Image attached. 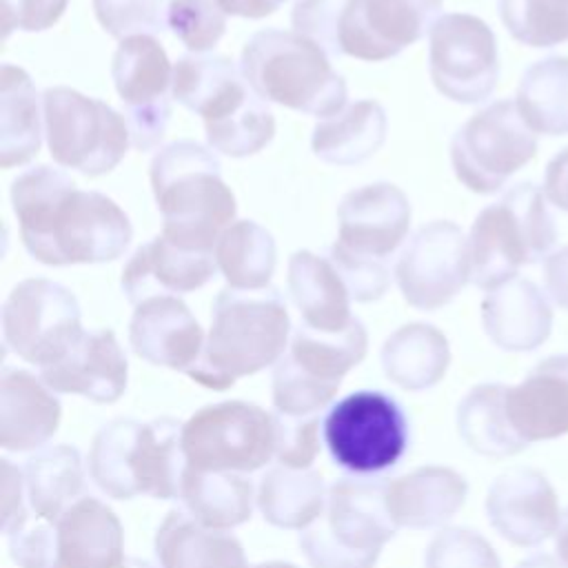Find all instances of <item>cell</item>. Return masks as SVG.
Returning <instances> with one entry per match:
<instances>
[{
  "mask_svg": "<svg viewBox=\"0 0 568 568\" xmlns=\"http://www.w3.org/2000/svg\"><path fill=\"white\" fill-rule=\"evenodd\" d=\"M217 2L231 16L257 20V18H266V16L275 13L277 7L286 0H217Z\"/></svg>",
  "mask_w": 568,
  "mask_h": 568,
  "instance_id": "cell-51",
  "label": "cell"
},
{
  "mask_svg": "<svg viewBox=\"0 0 568 568\" xmlns=\"http://www.w3.org/2000/svg\"><path fill=\"white\" fill-rule=\"evenodd\" d=\"M395 532L386 481L342 477L328 486L326 506L300 535V548L313 568H373Z\"/></svg>",
  "mask_w": 568,
  "mask_h": 568,
  "instance_id": "cell-8",
  "label": "cell"
},
{
  "mask_svg": "<svg viewBox=\"0 0 568 568\" xmlns=\"http://www.w3.org/2000/svg\"><path fill=\"white\" fill-rule=\"evenodd\" d=\"M204 333L189 306L175 295H153L135 304L129 342L153 366L189 373L202 355Z\"/></svg>",
  "mask_w": 568,
  "mask_h": 568,
  "instance_id": "cell-21",
  "label": "cell"
},
{
  "mask_svg": "<svg viewBox=\"0 0 568 568\" xmlns=\"http://www.w3.org/2000/svg\"><path fill=\"white\" fill-rule=\"evenodd\" d=\"M217 271L213 253L186 251L164 235L142 244L122 268L120 286L135 306L153 295L191 293L202 288Z\"/></svg>",
  "mask_w": 568,
  "mask_h": 568,
  "instance_id": "cell-24",
  "label": "cell"
},
{
  "mask_svg": "<svg viewBox=\"0 0 568 568\" xmlns=\"http://www.w3.org/2000/svg\"><path fill=\"white\" fill-rule=\"evenodd\" d=\"M537 153V138L515 100H495L473 113L453 135L450 164L473 193H497Z\"/></svg>",
  "mask_w": 568,
  "mask_h": 568,
  "instance_id": "cell-13",
  "label": "cell"
},
{
  "mask_svg": "<svg viewBox=\"0 0 568 568\" xmlns=\"http://www.w3.org/2000/svg\"><path fill=\"white\" fill-rule=\"evenodd\" d=\"M153 548L160 568H248L235 535L200 524L184 508L166 513Z\"/></svg>",
  "mask_w": 568,
  "mask_h": 568,
  "instance_id": "cell-30",
  "label": "cell"
},
{
  "mask_svg": "<svg viewBox=\"0 0 568 568\" xmlns=\"http://www.w3.org/2000/svg\"><path fill=\"white\" fill-rule=\"evenodd\" d=\"M506 384L473 386L457 406V433L462 442L486 457H510L528 448L513 430L506 415Z\"/></svg>",
  "mask_w": 568,
  "mask_h": 568,
  "instance_id": "cell-37",
  "label": "cell"
},
{
  "mask_svg": "<svg viewBox=\"0 0 568 568\" xmlns=\"http://www.w3.org/2000/svg\"><path fill=\"white\" fill-rule=\"evenodd\" d=\"M366 346L368 335L357 317L342 333H320L304 324L295 328L271 377L275 413L320 415L333 402L346 373L364 359Z\"/></svg>",
  "mask_w": 568,
  "mask_h": 568,
  "instance_id": "cell-9",
  "label": "cell"
},
{
  "mask_svg": "<svg viewBox=\"0 0 568 568\" xmlns=\"http://www.w3.org/2000/svg\"><path fill=\"white\" fill-rule=\"evenodd\" d=\"M93 11L102 29L120 40L169 27V0H93Z\"/></svg>",
  "mask_w": 568,
  "mask_h": 568,
  "instance_id": "cell-43",
  "label": "cell"
},
{
  "mask_svg": "<svg viewBox=\"0 0 568 568\" xmlns=\"http://www.w3.org/2000/svg\"><path fill=\"white\" fill-rule=\"evenodd\" d=\"M395 280L410 306H446L470 282V248L462 226L435 220L417 229L395 262Z\"/></svg>",
  "mask_w": 568,
  "mask_h": 568,
  "instance_id": "cell-18",
  "label": "cell"
},
{
  "mask_svg": "<svg viewBox=\"0 0 568 568\" xmlns=\"http://www.w3.org/2000/svg\"><path fill=\"white\" fill-rule=\"evenodd\" d=\"M331 459L355 477H375L406 455L410 426L395 397L377 388L344 395L322 419Z\"/></svg>",
  "mask_w": 568,
  "mask_h": 568,
  "instance_id": "cell-10",
  "label": "cell"
},
{
  "mask_svg": "<svg viewBox=\"0 0 568 568\" xmlns=\"http://www.w3.org/2000/svg\"><path fill=\"white\" fill-rule=\"evenodd\" d=\"M379 359L395 386L417 393L442 382L450 364V346L437 326L410 322L386 337Z\"/></svg>",
  "mask_w": 568,
  "mask_h": 568,
  "instance_id": "cell-31",
  "label": "cell"
},
{
  "mask_svg": "<svg viewBox=\"0 0 568 568\" xmlns=\"http://www.w3.org/2000/svg\"><path fill=\"white\" fill-rule=\"evenodd\" d=\"M517 568H566V566L559 561V557H552L548 552H537L519 561Z\"/></svg>",
  "mask_w": 568,
  "mask_h": 568,
  "instance_id": "cell-53",
  "label": "cell"
},
{
  "mask_svg": "<svg viewBox=\"0 0 568 568\" xmlns=\"http://www.w3.org/2000/svg\"><path fill=\"white\" fill-rule=\"evenodd\" d=\"M42 142L40 102L29 73L16 64H2L0 89V164L2 169L27 164Z\"/></svg>",
  "mask_w": 568,
  "mask_h": 568,
  "instance_id": "cell-36",
  "label": "cell"
},
{
  "mask_svg": "<svg viewBox=\"0 0 568 568\" xmlns=\"http://www.w3.org/2000/svg\"><path fill=\"white\" fill-rule=\"evenodd\" d=\"M126 568H153V566L149 561H144V559H129Z\"/></svg>",
  "mask_w": 568,
  "mask_h": 568,
  "instance_id": "cell-55",
  "label": "cell"
},
{
  "mask_svg": "<svg viewBox=\"0 0 568 568\" xmlns=\"http://www.w3.org/2000/svg\"><path fill=\"white\" fill-rule=\"evenodd\" d=\"M82 333L75 295L53 280H22L2 304L4 348L40 371L62 359Z\"/></svg>",
  "mask_w": 568,
  "mask_h": 568,
  "instance_id": "cell-14",
  "label": "cell"
},
{
  "mask_svg": "<svg viewBox=\"0 0 568 568\" xmlns=\"http://www.w3.org/2000/svg\"><path fill=\"white\" fill-rule=\"evenodd\" d=\"M544 284L550 300L568 311V244L544 260Z\"/></svg>",
  "mask_w": 568,
  "mask_h": 568,
  "instance_id": "cell-49",
  "label": "cell"
},
{
  "mask_svg": "<svg viewBox=\"0 0 568 568\" xmlns=\"http://www.w3.org/2000/svg\"><path fill=\"white\" fill-rule=\"evenodd\" d=\"M251 568H297V566L288 564V561H264V564H257V566H251Z\"/></svg>",
  "mask_w": 568,
  "mask_h": 568,
  "instance_id": "cell-54",
  "label": "cell"
},
{
  "mask_svg": "<svg viewBox=\"0 0 568 568\" xmlns=\"http://www.w3.org/2000/svg\"><path fill=\"white\" fill-rule=\"evenodd\" d=\"M240 71L264 102L317 118H331L346 104V82L328 53L297 31L253 33L242 49Z\"/></svg>",
  "mask_w": 568,
  "mask_h": 568,
  "instance_id": "cell-6",
  "label": "cell"
},
{
  "mask_svg": "<svg viewBox=\"0 0 568 568\" xmlns=\"http://www.w3.org/2000/svg\"><path fill=\"white\" fill-rule=\"evenodd\" d=\"M11 204L27 253L47 266L113 262L133 237L129 215L111 197L78 189L47 164L13 180Z\"/></svg>",
  "mask_w": 568,
  "mask_h": 568,
  "instance_id": "cell-1",
  "label": "cell"
},
{
  "mask_svg": "<svg viewBox=\"0 0 568 568\" xmlns=\"http://www.w3.org/2000/svg\"><path fill=\"white\" fill-rule=\"evenodd\" d=\"M424 568H501L490 541L473 528H442L426 546Z\"/></svg>",
  "mask_w": 568,
  "mask_h": 568,
  "instance_id": "cell-41",
  "label": "cell"
},
{
  "mask_svg": "<svg viewBox=\"0 0 568 568\" xmlns=\"http://www.w3.org/2000/svg\"><path fill=\"white\" fill-rule=\"evenodd\" d=\"M506 31L532 49L568 42V0H497Z\"/></svg>",
  "mask_w": 568,
  "mask_h": 568,
  "instance_id": "cell-40",
  "label": "cell"
},
{
  "mask_svg": "<svg viewBox=\"0 0 568 568\" xmlns=\"http://www.w3.org/2000/svg\"><path fill=\"white\" fill-rule=\"evenodd\" d=\"M486 517L508 544L535 548L557 532L561 513L546 475L528 466H515L490 484Z\"/></svg>",
  "mask_w": 568,
  "mask_h": 568,
  "instance_id": "cell-20",
  "label": "cell"
},
{
  "mask_svg": "<svg viewBox=\"0 0 568 568\" xmlns=\"http://www.w3.org/2000/svg\"><path fill=\"white\" fill-rule=\"evenodd\" d=\"M69 0H2L4 36L13 29L44 31L64 13Z\"/></svg>",
  "mask_w": 568,
  "mask_h": 568,
  "instance_id": "cell-47",
  "label": "cell"
},
{
  "mask_svg": "<svg viewBox=\"0 0 568 568\" xmlns=\"http://www.w3.org/2000/svg\"><path fill=\"white\" fill-rule=\"evenodd\" d=\"M169 29L193 53L213 49L226 31V11L217 0H169Z\"/></svg>",
  "mask_w": 568,
  "mask_h": 568,
  "instance_id": "cell-42",
  "label": "cell"
},
{
  "mask_svg": "<svg viewBox=\"0 0 568 568\" xmlns=\"http://www.w3.org/2000/svg\"><path fill=\"white\" fill-rule=\"evenodd\" d=\"M42 120L51 158L91 178L113 171L131 144L129 124L115 109L69 87L42 93Z\"/></svg>",
  "mask_w": 568,
  "mask_h": 568,
  "instance_id": "cell-11",
  "label": "cell"
},
{
  "mask_svg": "<svg viewBox=\"0 0 568 568\" xmlns=\"http://www.w3.org/2000/svg\"><path fill=\"white\" fill-rule=\"evenodd\" d=\"M22 475L31 515L47 521H58L84 490V464L71 444L38 448L27 457Z\"/></svg>",
  "mask_w": 568,
  "mask_h": 568,
  "instance_id": "cell-32",
  "label": "cell"
},
{
  "mask_svg": "<svg viewBox=\"0 0 568 568\" xmlns=\"http://www.w3.org/2000/svg\"><path fill=\"white\" fill-rule=\"evenodd\" d=\"M555 550H557L559 561L568 568V508L561 513L559 528L555 532Z\"/></svg>",
  "mask_w": 568,
  "mask_h": 568,
  "instance_id": "cell-52",
  "label": "cell"
},
{
  "mask_svg": "<svg viewBox=\"0 0 568 568\" xmlns=\"http://www.w3.org/2000/svg\"><path fill=\"white\" fill-rule=\"evenodd\" d=\"M180 433L182 424L171 417L111 419L93 435L89 477L113 499H178L186 468Z\"/></svg>",
  "mask_w": 568,
  "mask_h": 568,
  "instance_id": "cell-5",
  "label": "cell"
},
{
  "mask_svg": "<svg viewBox=\"0 0 568 568\" xmlns=\"http://www.w3.org/2000/svg\"><path fill=\"white\" fill-rule=\"evenodd\" d=\"M515 102L532 133L568 135V55L532 62L521 73Z\"/></svg>",
  "mask_w": 568,
  "mask_h": 568,
  "instance_id": "cell-39",
  "label": "cell"
},
{
  "mask_svg": "<svg viewBox=\"0 0 568 568\" xmlns=\"http://www.w3.org/2000/svg\"><path fill=\"white\" fill-rule=\"evenodd\" d=\"M555 242L557 226L544 189L517 182L481 209L470 226V282L488 293L517 277L521 266L544 264Z\"/></svg>",
  "mask_w": 568,
  "mask_h": 568,
  "instance_id": "cell-7",
  "label": "cell"
},
{
  "mask_svg": "<svg viewBox=\"0 0 568 568\" xmlns=\"http://www.w3.org/2000/svg\"><path fill=\"white\" fill-rule=\"evenodd\" d=\"M0 466H2V532L9 535L29 519L31 510L24 508V499H22L27 497L22 468L13 466L11 459L7 457L0 459Z\"/></svg>",
  "mask_w": 568,
  "mask_h": 568,
  "instance_id": "cell-48",
  "label": "cell"
},
{
  "mask_svg": "<svg viewBox=\"0 0 568 568\" xmlns=\"http://www.w3.org/2000/svg\"><path fill=\"white\" fill-rule=\"evenodd\" d=\"M506 415L528 446L568 433V355L541 359L517 384L506 388Z\"/></svg>",
  "mask_w": 568,
  "mask_h": 568,
  "instance_id": "cell-23",
  "label": "cell"
},
{
  "mask_svg": "<svg viewBox=\"0 0 568 568\" xmlns=\"http://www.w3.org/2000/svg\"><path fill=\"white\" fill-rule=\"evenodd\" d=\"M149 175L162 235L180 248L213 253L237 211L213 151L191 140L171 142L153 155Z\"/></svg>",
  "mask_w": 568,
  "mask_h": 568,
  "instance_id": "cell-3",
  "label": "cell"
},
{
  "mask_svg": "<svg viewBox=\"0 0 568 568\" xmlns=\"http://www.w3.org/2000/svg\"><path fill=\"white\" fill-rule=\"evenodd\" d=\"M328 260L335 264L355 302H375L386 293L390 284L388 262L355 257L337 246L328 248Z\"/></svg>",
  "mask_w": 568,
  "mask_h": 568,
  "instance_id": "cell-45",
  "label": "cell"
},
{
  "mask_svg": "<svg viewBox=\"0 0 568 568\" xmlns=\"http://www.w3.org/2000/svg\"><path fill=\"white\" fill-rule=\"evenodd\" d=\"M324 479L313 468L273 466L260 477L255 504L264 521L284 530H306L326 506Z\"/></svg>",
  "mask_w": 568,
  "mask_h": 568,
  "instance_id": "cell-35",
  "label": "cell"
},
{
  "mask_svg": "<svg viewBox=\"0 0 568 568\" xmlns=\"http://www.w3.org/2000/svg\"><path fill=\"white\" fill-rule=\"evenodd\" d=\"M173 98L202 115L213 151L246 158L275 135V118L226 55H182L173 67Z\"/></svg>",
  "mask_w": 568,
  "mask_h": 568,
  "instance_id": "cell-4",
  "label": "cell"
},
{
  "mask_svg": "<svg viewBox=\"0 0 568 568\" xmlns=\"http://www.w3.org/2000/svg\"><path fill=\"white\" fill-rule=\"evenodd\" d=\"M410 226V202L390 182H375L348 191L337 206V240L333 246L375 262L388 257L404 242Z\"/></svg>",
  "mask_w": 568,
  "mask_h": 568,
  "instance_id": "cell-19",
  "label": "cell"
},
{
  "mask_svg": "<svg viewBox=\"0 0 568 568\" xmlns=\"http://www.w3.org/2000/svg\"><path fill=\"white\" fill-rule=\"evenodd\" d=\"M255 490L244 473L197 470L186 466L180 481L182 508L200 524L217 530L235 528L251 519Z\"/></svg>",
  "mask_w": 568,
  "mask_h": 568,
  "instance_id": "cell-33",
  "label": "cell"
},
{
  "mask_svg": "<svg viewBox=\"0 0 568 568\" xmlns=\"http://www.w3.org/2000/svg\"><path fill=\"white\" fill-rule=\"evenodd\" d=\"M180 442L191 468L248 475L275 457V415L242 399L209 404L182 424Z\"/></svg>",
  "mask_w": 568,
  "mask_h": 568,
  "instance_id": "cell-12",
  "label": "cell"
},
{
  "mask_svg": "<svg viewBox=\"0 0 568 568\" xmlns=\"http://www.w3.org/2000/svg\"><path fill=\"white\" fill-rule=\"evenodd\" d=\"M481 324L490 342L508 353L539 348L552 331L546 293L528 277H513L481 300Z\"/></svg>",
  "mask_w": 568,
  "mask_h": 568,
  "instance_id": "cell-26",
  "label": "cell"
},
{
  "mask_svg": "<svg viewBox=\"0 0 568 568\" xmlns=\"http://www.w3.org/2000/svg\"><path fill=\"white\" fill-rule=\"evenodd\" d=\"M9 555L18 568H53L55 521L29 515V519L7 535Z\"/></svg>",
  "mask_w": 568,
  "mask_h": 568,
  "instance_id": "cell-46",
  "label": "cell"
},
{
  "mask_svg": "<svg viewBox=\"0 0 568 568\" xmlns=\"http://www.w3.org/2000/svg\"><path fill=\"white\" fill-rule=\"evenodd\" d=\"M541 189L552 206L568 211V146L548 160Z\"/></svg>",
  "mask_w": 568,
  "mask_h": 568,
  "instance_id": "cell-50",
  "label": "cell"
},
{
  "mask_svg": "<svg viewBox=\"0 0 568 568\" xmlns=\"http://www.w3.org/2000/svg\"><path fill=\"white\" fill-rule=\"evenodd\" d=\"M386 111L377 100H357L315 124L313 153L328 164H359L375 155L386 140Z\"/></svg>",
  "mask_w": 568,
  "mask_h": 568,
  "instance_id": "cell-34",
  "label": "cell"
},
{
  "mask_svg": "<svg viewBox=\"0 0 568 568\" xmlns=\"http://www.w3.org/2000/svg\"><path fill=\"white\" fill-rule=\"evenodd\" d=\"M213 255L229 288L235 291L268 288L277 264L273 235L253 220H237L226 226Z\"/></svg>",
  "mask_w": 568,
  "mask_h": 568,
  "instance_id": "cell-38",
  "label": "cell"
},
{
  "mask_svg": "<svg viewBox=\"0 0 568 568\" xmlns=\"http://www.w3.org/2000/svg\"><path fill=\"white\" fill-rule=\"evenodd\" d=\"M118 515L95 497H80L55 521L53 568H126Z\"/></svg>",
  "mask_w": 568,
  "mask_h": 568,
  "instance_id": "cell-25",
  "label": "cell"
},
{
  "mask_svg": "<svg viewBox=\"0 0 568 568\" xmlns=\"http://www.w3.org/2000/svg\"><path fill=\"white\" fill-rule=\"evenodd\" d=\"M288 335L291 317L277 288H222L211 308L202 355L186 375L211 390H226L240 377L277 364Z\"/></svg>",
  "mask_w": 568,
  "mask_h": 568,
  "instance_id": "cell-2",
  "label": "cell"
},
{
  "mask_svg": "<svg viewBox=\"0 0 568 568\" xmlns=\"http://www.w3.org/2000/svg\"><path fill=\"white\" fill-rule=\"evenodd\" d=\"M40 379L55 393L113 404L126 390L129 362L111 328L84 331L62 359L40 371Z\"/></svg>",
  "mask_w": 568,
  "mask_h": 568,
  "instance_id": "cell-22",
  "label": "cell"
},
{
  "mask_svg": "<svg viewBox=\"0 0 568 568\" xmlns=\"http://www.w3.org/2000/svg\"><path fill=\"white\" fill-rule=\"evenodd\" d=\"M468 481L448 466H419L386 481V508L397 528H442L464 506Z\"/></svg>",
  "mask_w": 568,
  "mask_h": 568,
  "instance_id": "cell-27",
  "label": "cell"
},
{
  "mask_svg": "<svg viewBox=\"0 0 568 568\" xmlns=\"http://www.w3.org/2000/svg\"><path fill=\"white\" fill-rule=\"evenodd\" d=\"M428 73L435 89L459 104L486 102L499 80L497 38L470 13H444L430 29Z\"/></svg>",
  "mask_w": 568,
  "mask_h": 568,
  "instance_id": "cell-15",
  "label": "cell"
},
{
  "mask_svg": "<svg viewBox=\"0 0 568 568\" xmlns=\"http://www.w3.org/2000/svg\"><path fill=\"white\" fill-rule=\"evenodd\" d=\"M439 11L442 0H342L331 55L388 60L422 40Z\"/></svg>",
  "mask_w": 568,
  "mask_h": 568,
  "instance_id": "cell-17",
  "label": "cell"
},
{
  "mask_svg": "<svg viewBox=\"0 0 568 568\" xmlns=\"http://www.w3.org/2000/svg\"><path fill=\"white\" fill-rule=\"evenodd\" d=\"M60 399L40 377L22 368H4L0 379V446L24 453L42 448L58 430Z\"/></svg>",
  "mask_w": 568,
  "mask_h": 568,
  "instance_id": "cell-28",
  "label": "cell"
},
{
  "mask_svg": "<svg viewBox=\"0 0 568 568\" xmlns=\"http://www.w3.org/2000/svg\"><path fill=\"white\" fill-rule=\"evenodd\" d=\"M111 75L131 144L138 151L158 146L166 133L173 95V67L166 51L151 36L124 38L113 53Z\"/></svg>",
  "mask_w": 568,
  "mask_h": 568,
  "instance_id": "cell-16",
  "label": "cell"
},
{
  "mask_svg": "<svg viewBox=\"0 0 568 568\" xmlns=\"http://www.w3.org/2000/svg\"><path fill=\"white\" fill-rule=\"evenodd\" d=\"M275 415V457L288 468H311L320 453V415Z\"/></svg>",
  "mask_w": 568,
  "mask_h": 568,
  "instance_id": "cell-44",
  "label": "cell"
},
{
  "mask_svg": "<svg viewBox=\"0 0 568 568\" xmlns=\"http://www.w3.org/2000/svg\"><path fill=\"white\" fill-rule=\"evenodd\" d=\"M288 293L302 324L320 333H342L355 320L351 293L335 264L313 251H295L288 260Z\"/></svg>",
  "mask_w": 568,
  "mask_h": 568,
  "instance_id": "cell-29",
  "label": "cell"
}]
</instances>
